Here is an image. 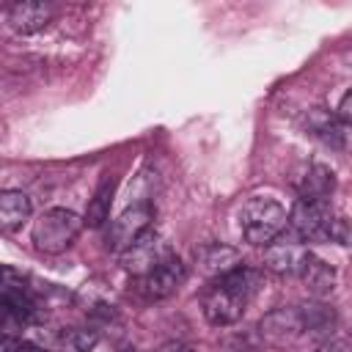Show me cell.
Here are the masks:
<instances>
[{
    "label": "cell",
    "instance_id": "20",
    "mask_svg": "<svg viewBox=\"0 0 352 352\" xmlns=\"http://www.w3.org/2000/svg\"><path fill=\"white\" fill-rule=\"evenodd\" d=\"M6 349H8V352H47V349H41V346L30 344V341H11V338H6Z\"/></svg>",
    "mask_w": 352,
    "mask_h": 352
},
{
    "label": "cell",
    "instance_id": "6",
    "mask_svg": "<svg viewBox=\"0 0 352 352\" xmlns=\"http://www.w3.org/2000/svg\"><path fill=\"white\" fill-rule=\"evenodd\" d=\"M176 253L170 250V245L157 234V231H146L132 248H126L121 253V267L135 275V278H143L148 272H154L157 267H162L165 261H170Z\"/></svg>",
    "mask_w": 352,
    "mask_h": 352
},
{
    "label": "cell",
    "instance_id": "8",
    "mask_svg": "<svg viewBox=\"0 0 352 352\" xmlns=\"http://www.w3.org/2000/svg\"><path fill=\"white\" fill-rule=\"evenodd\" d=\"M305 129H308L319 143H324L327 148L341 151V154H352V124L341 121L336 113H327V110H322V107L308 110V116H305Z\"/></svg>",
    "mask_w": 352,
    "mask_h": 352
},
{
    "label": "cell",
    "instance_id": "7",
    "mask_svg": "<svg viewBox=\"0 0 352 352\" xmlns=\"http://www.w3.org/2000/svg\"><path fill=\"white\" fill-rule=\"evenodd\" d=\"M258 336L272 346H286V344H294L302 336H308L302 305H283V308L264 314L258 322Z\"/></svg>",
    "mask_w": 352,
    "mask_h": 352
},
{
    "label": "cell",
    "instance_id": "4",
    "mask_svg": "<svg viewBox=\"0 0 352 352\" xmlns=\"http://www.w3.org/2000/svg\"><path fill=\"white\" fill-rule=\"evenodd\" d=\"M289 223L302 242H319V239L346 242V223L344 217H336L327 204L297 201L289 214Z\"/></svg>",
    "mask_w": 352,
    "mask_h": 352
},
{
    "label": "cell",
    "instance_id": "22",
    "mask_svg": "<svg viewBox=\"0 0 352 352\" xmlns=\"http://www.w3.org/2000/svg\"><path fill=\"white\" fill-rule=\"evenodd\" d=\"M157 352H195V349L187 346V344H182V341H168V344H162Z\"/></svg>",
    "mask_w": 352,
    "mask_h": 352
},
{
    "label": "cell",
    "instance_id": "5",
    "mask_svg": "<svg viewBox=\"0 0 352 352\" xmlns=\"http://www.w3.org/2000/svg\"><path fill=\"white\" fill-rule=\"evenodd\" d=\"M151 220H154V206L148 201H138L132 206H126L116 220L107 223L104 231V248L113 253H124L126 248H132L146 231H151Z\"/></svg>",
    "mask_w": 352,
    "mask_h": 352
},
{
    "label": "cell",
    "instance_id": "10",
    "mask_svg": "<svg viewBox=\"0 0 352 352\" xmlns=\"http://www.w3.org/2000/svg\"><path fill=\"white\" fill-rule=\"evenodd\" d=\"M55 16V6L52 3H41V0H19V3H11L6 8V22L14 33H22V36H30V33H38L44 30Z\"/></svg>",
    "mask_w": 352,
    "mask_h": 352
},
{
    "label": "cell",
    "instance_id": "13",
    "mask_svg": "<svg viewBox=\"0 0 352 352\" xmlns=\"http://www.w3.org/2000/svg\"><path fill=\"white\" fill-rule=\"evenodd\" d=\"M297 278L302 280V286H305L308 294H314V297H327V294L336 289V270H333L324 258L314 256L311 250L305 253V258H302V264H300V270H297Z\"/></svg>",
    "mask_w": 352,
    "mask_h": 352
},
{
    "label": "cell",
    "instance_id": "11",
    "mask_svg": "<svg viewBox=\"0 0 352 352\" xmlns=\"http://www.w3.org/2000/svg\"><path fill=\"white\" fill-rule=\"evenodd\" d=\"M195 264L206 278L214 280V278H223V275L234 272L236 267H242V258L234 248L220 245V242H209V245H201L195 250Z\"/></svg>",
    "mask_w": 352,
    "mask_h": 352
},
{
    "label": "cell",
    "instance_id": "16",
    "mask_svg": "<svg viewBox=\"0 0 352 352\" xmlns=\"http://www.w3.org/2000/svg\"><path fill=\"white\" fill-rule=\"evenodd\" d=\"M113 195H116V179L113 176H104L94 192V198L88 201V209H85V226L88 228H102L104 223H110V206H113Z\"/></svg>",
    "mask_w": 352,
    "mask_h": 352
},
{
    "label": "cell",
    "instance_id": "15",
    "mask_svg": "<svg viewBox=\"0 0 352 352\" xmlns=\"http://www.w3.org/2000/svg\"><path fill=\"white\" fill-rule=\"evenodd\" d=\"M30 198L22 190H3L0 192V226L6 231L19 228L25 220H30Z\"/></svg>",
    "mask_w": 352,
    "mask_h": 352
},
{
    "label": "cell",
    "instance_id": "17",
    "mask_svg": "<svg viewBox=\"0 0 352 352\" xmlns=\"http://www.w3.org/2000/svg\"><path fill=\"white\" fill-rule=\"evenodd\" d=\"M308 336H330L336 327V311L324 302H302Z\"/></svg>",
    "mask_w": 352,
    "mask_h": 352
},
{
    "label": "cell",
    "instance_id": "1",
    "mask_svg": "<svg viewBox=\"0 0 352 352\" xmlns=\"http://www.w3.org/2000/svg\"><path fill=\"white\" fill-rule=\"evenodd\" d=\"M256 289H258V275L245 264L223 278H214L201 297L206 322L214 327H228L239 322Z\"/></svg>",
    "mask_w": 352,
    "mask_h": 352
},
{
    "label": "cell",
    "instance_id": "19",
    "mask_svg": "<svg viewBox=\"0 0 352 352\" xmlns=\"http://www.w3.org/2000/svg\"><path fill=\"white\" fill-rule=\"evenodd\" d=\"M336 116L346 124H352V88L338 99V107H336Z\"/></svg>",
    "mask_w": 352,
    "mask_h": 352
},
{
    "label": "cell",
    "instance_id": "3",
    "mask_svg": "<svg viewBox=\"0 0 352 352\" xmlns=\"http://www.w3.org/2000/svg\"><path fill=\"white\" fill-rule=\"evenodd\" d=\"M82 226H85V217H80L72 209H63V206L47 209L33 223V245L41 253L58 256V253H63L66 248L74 245V239L80 236Z\"/></svg>",
    "mask_w": 352,
    "mask_h": 352
},
{
    "label": "cell",
    "instance_id": "14",
    "mask_svg": "<svg viewBox=\"0 0 352 352\" xmlns=\"http://www.w3.org/2000/svg\"><path fill=\"white\" fill-rule=\"evenodd\" d=\"M305 253L308 250H302V248H297L292 242H272V245H267L264 267L272 270V272H280V275H297Z\"/></svg>",
    "mask_w": 352,
    "mask_h": 352
},
{
    "label": "cell",
    "instance_id": "21",
    "mask_svg": "<svg viewBox=\"0 0 352 352\" xmlns=\"http://www.w3.org/2000/svg\"><path fill=\"white\" fill-rule=\"evenodd\" d=\"M314 352H346V344H344V341H338V338H330V341L319 344Z\"/></svg>",
    "mask_w": 352,
    "mask_h": 352
},
{
    "label": "cell",
    "instance_id": "2",
    "mask_svg": "<svg viewBox=\"0 0 352 352\" xmlns=\"http://www.w3.org/2000/svg\"><path fill=\"white\" fill-rule=\"evenodd\" d=\"M286 226H289V214L275 198H264V195L248 198L242 212H239L242 236L256 248L272 245L283 234Z\"/></svg>",
    "mask_w": 352,
    "mask_h": 352
},
{
    "label": "cell",
    "instance_id": "9",
    "mask_svg": "<svg viewBox=\"0 0 352 352\" xmlns=\"http://www.w3.org/2000/svg\"><path fill=\"white\" fill-rule=\"evenodd\" d=\"M184 278H187V270H184V264L179 261V256H173L170 261H165V264L157 267L154 272L138 278V286H135V289H138V294H140L143 300L157 302V300L170 297V294L184 283Z\"/></svg>",
    "mask_w": 352,
    "mask_h": 352
},
{
    "label": "cell",
    "instance_id": "18",
    "mask_svg": "<svg viewBox=\"0 0 352 352\" xmlns=\"http://www.w3.org/2000/svg\"><path fill=\"white\" fill-rule=\"evenodd\" d=\"M63 341L72 346V349H77V352H88V349H94L96 346V341H99V336H96V330H85V327H72L69 333H63Z\"/></svg>",
    "mask_w": 352,
    "mask_h": 352
},
{
    "label": "cell",
    "instance_id": "12",
    "mask_svg": "<svg viewBox=\"0 0 352 352\" xmlns=\"http://www.w3.org/2000/svg\"><path fill=\"white\" fill-rule=\"evenodd\" d=\"M336 190V173L322 165V162H311L300 179H297V192L300 201H316V204H327V198Z\"/></svg>",
    "mask_w": 352,
    "mask_h": 352
}]
</instances>
